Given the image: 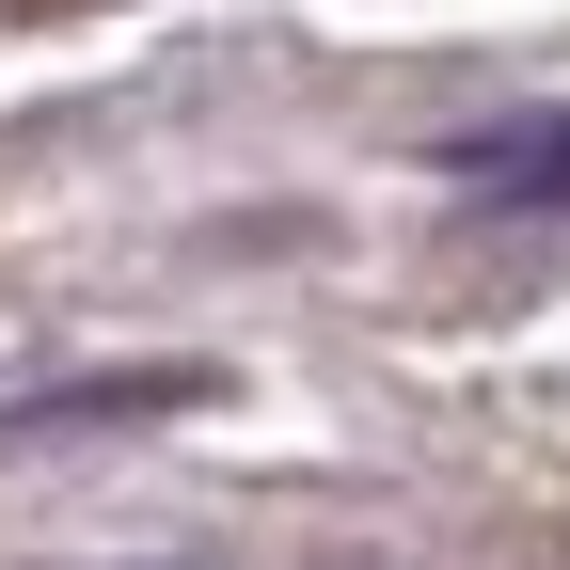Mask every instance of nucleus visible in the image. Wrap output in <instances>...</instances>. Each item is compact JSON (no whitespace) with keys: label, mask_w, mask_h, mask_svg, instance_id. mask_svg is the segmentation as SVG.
Segmentation results:
<instances>
[{"label":"nucleus","mask_w":570,"mask_h":570,"mask_svg":"<svg viewBox=\"0 0 570 570\" xmlns=\"http://www.w3.org/2000/svg\"><path fill=\"white\" fill-rule=\"evenodd\" d=\"M206 396V365H111V381H63V396H32V412H0V444H48V428H159V412H190Z\"/></svg>","instance_id":"nucleus-2"},{"label":"nucleus","mask_w":570,"mask_h":570,"mask_svg":"<svg viewBox=\"0 0 570 570\" xmlns=\"http://www.w3.org/2000/svg\"><path fill=\"white\" fill-rule=\"evenodd\" d=\"M444 190H475V206H570V111H523V127L444 142Z\"/></svg>","instance_id":"nucleus-1"}]
</instances>
